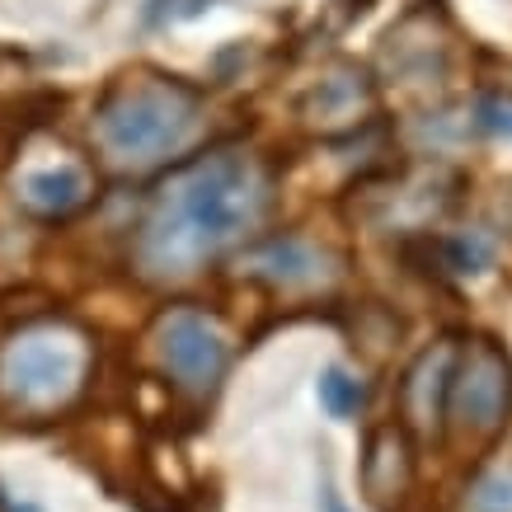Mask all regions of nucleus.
I'll return each instance as SVG.
<instances>
[{
    "instance_id": "nucleus-16",
    "label": "nucleus",
    "mask_w": 512,
    "mask_h": 512,
    "mask_svg": "<svg viewBox=\"0 0 512 512\" xmlns=\"http://www.w3.org/2000/svg\"><path fill=\"white\" fill-rule=\"evenodd\" d=\"M395 512H428V508H409V503H400V508H395Z\"/></svg>"
},
{
    "instance_id": "nucleus-4",
    "label": "nucleus",
    "mask_w": 512,
    "mask_h": 512,
    "mask_svg": "<svg viewBox=\"0 0 512 512\" xmlns=\"http://www.w3.org/2000/svg\"><path fill=\"white\" fill-rule=\"evenodd\" d=\"M151 348H156V362L174 386V395H184L188 404L217 400L221 381L231 372V343L207 311H198V306L165 311L151 329Z\"/></svg>"
},
{
    "instance_id": "nucleus-15",
    "label": "nucleus",
    "mask_w": 512,
    "mask_h": 512,
    "mask_svg": "<svg viewBox=\"0 0 512 512\" xmlns=\"http://www.w3.org/2000/svg\"><path fill=\"white\" fill-rule=\"evenodd\" d=\"M320 512H348V503H343L339 494H334V484H320Z\"/></svg>"
},
{
    "instance_id": "nucleus-1",
    "label": "nucleus",
    "mask_w": 512,
    "mask_h": 512,
    "mask_svg": "<svg viewBox=\"0 0 512 512\" xmlns=\"http://www.w3.org/2000/svg\"><path fill=\"white\" fill-rule=\"evenodd\" d=\"M268 170L240 146H212L174 165L137 231V268L156 282H179L240 245L268 212Z\"/></svg>"
},
{
    "instance_id": "nucleus-9",
    "label": "nucleus",
    "mask_w": 512,
    "mask_h": 512,
    "mask_svg": "<svg viewBox=\"0 0 512 512\" xmlns=\"http://www.w3.org/2000/svg\"><path fill=\"white\" fill-rule=\"evenodd\" d=\"M367 109H372V80H367V71H357V66L329 71V76L306 94V104H301V113H306L311 123H325V127L362 123Z\"/></svg>"
},
{
    "instance_id": "nucleus-5",
    "label": "nucleus",
    "mask_w": 512,
    "mask_h": 512,
    "mask_svg": "<svg viewBox=\"0 0 512 512\" xmlns=\"http://www.w3.org/2000/svg\"><path fill=\"white\" fill-rule=\"evenodd\" d=\"M508 419H512V357L494 339H470L466 348H456L442 423L456 437H466V442H489V437L508 428Z\"/></svg>"
},
{
    "instance_id": "nucleus-2",
    "label": "nucleus",
    "mask_w": 512,
    "mask_h": 512,
    "mask_svg": "<svg viewBox=\"0 0 512 512\" xmlns=\"http://www.w3.org/2000/svg\"><path fill=\"white\" fill-rule=\"evenodd\" d=\"M202 113V94L174 76L137 71L123 76L104 94L94 113V137L118 165L146 170L160 160H174L188 146Z\"/></svg>"
},
{
    "instance_id": "nucleus-12",
    "label": "nucleus",
    "mask_w": 512,
    "mask_h": 512,
    "mask_svg": "<svg viewBox=\"0 0 512 512\" xmlns=\"http://www.w3.org/2000/svg\"><path fill=\"white\" fill-rule=\"evenodd\" d=\"M320 404H325L334 419H353L357 409L367 404V386L357 376H348L343 367H325V376H320Z\"/></svg>"
},
{
    "instance_id": "nucleus-10",
    "label": "nucleus",
    "mask_w": 512,
    "mask_h": 512,
    "mask_svg": "<svg viewBox=\"0 0 512 512\" xmlns=\"http://www.w3.org/2000/svg\"><path fill=\"white\" fill-rule=\"evenodd\" d=\"M19 198H24V207H29L33 217L66 221L76 207H85L90 188H85V174H80L76 165H57V170L29 174V179H24V188H19Z\"/></svg>"
},
{
    "instance_id": "nucleus-13",
    "label": "nucleus",
    "mask_w": 512,
    "mask_h": 512,
    "mask_svg": "<svg viewBox=\"0 0 512 512\" xmlns=\"http://www.w3.org/2000/svg\"><path fill=\"white\" fill-rule=\"evenodd\" d=\"M217 0H146L141 5V24L146 29H174V24H188V19H202Z\"/></svg>"
},
{
    "instance_id": "nucleus-6",
    "label": "nucleus",
    "mask_w": 512,
    "mask_h": 512,
    "mask_svg": "<svg viewBox=\"0 0 512 512\" xmlns=\"http://www.w3.org/2000/svg\"><path fill=\"white\" fill-rule=\"evenodd\" d=\"M357 480H362V494L376 512H395L400 503H409L414 480H419V447H414V433L400 419L376 423L367 433Z\"/></svg>"
},
{
    "instance_id": "nucleus-7",
    "label": "nucleus",
    "mask_w": 512,
    "mask_h": 512,
    "mask_svg": "<svg viewBox=\"0 0 512 512\" xmlns=\"http://www.w3.org/2000/svg\"><path fill=\"white\" fill-rule=\"evenodd\" d=\"M456 339H437L433 348H423L409 372L400 381V423L409 433H437L442 428V409H447V386L451 367H456Z\"/></svg>"
},
{
    "instance_id": "nucleus-14",
    "label": "nucleus",
    "mask_w": 512,
    "mask_h": 512,
    "mask_svg": "<svg viewBox=\"0 0 512 512\" xmlns=\"http://www.w3.org/2000/svg\"><path fill=\"white\" fill-rule=\"evenodd\" d=\"M475 123L489 137H512V90H484L475 104Z\"/></svg>"
},
{
    "instance_id": "nucleus-11",
    "label": "nucleus",
    "mask_w": 512,
    "mask_h": 512,
    "mask_svg": "<svg viewBox=\"0 0 512 512\" xmlns=\"http://www.w3.org/2000/svg\"><path fill=\"white\" fill-rule=\"evenodd\" d=\"M461 512H512V461L475 470L461 494Z\"/></svg>"
},
{
    "instance_id": "nucleus-3",
    "label": "nucleus",
    "mask_w": 512,
    "mask_h": 512,
    "mask_svg": "<svg viewBox=\"0 0 512 512\" xmlns=\"http://www.w3.org/2000/svg\"><path fill=\"white\" fill-rule=\"evenodd\" d=\"M90 339L71 320H33L0 343V400L19 414H57L90 376Z\"/></svg>"
},
{
    "instance_id": "nucleus-8",
    "label": "nucleus",
    "mask_w": 512,
    "mask_h": 512,
    "mask_svg": "<svg viewBox=\"0 0 512 512\" xmlns=\"http://www.w3.org/2000/svg\"><path fill=\"white\" fill-rule=\"evenodd\" d=\"M245 273L273 282V287H320L334 268H329V254L315 240L296 231H273L245 249Z\"/></svg>"
}]
</instances>
